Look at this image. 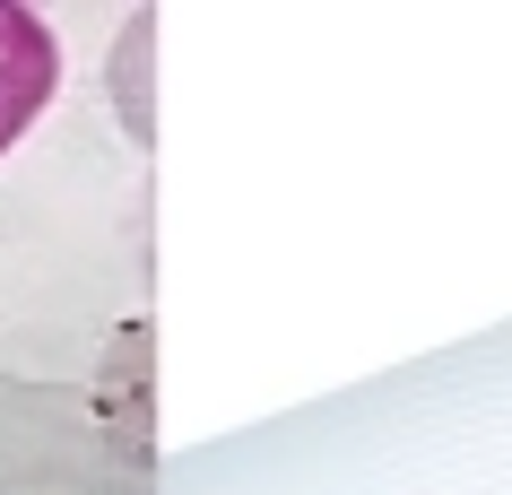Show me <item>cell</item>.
<instances>
[{"label": "cell", "mask_w": 512, "mask_h": 495, "mask_svg": "<svg viewBox=\"0 0 512 495\" xmlns=\"http://www.w3.org/2000/svg\"><path fill=\"white\" fill-rule=\"evenodd\" d=\"M53 70H61V53H53V35H44V18L0 0V148L27 139V122L53 96Z\"/></svg>", "instance_id": "obj_1"}]
</instances>
